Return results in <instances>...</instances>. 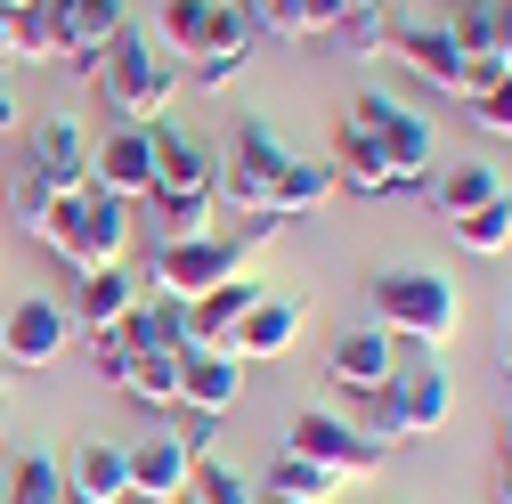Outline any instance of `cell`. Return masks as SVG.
<instances>
[{
    "instance_id": "1",
    "label": "cell",
    "mask_w": 512,
    "mask_h": 504,
    "mask_svg": "<svg viewBox=\"0 0 512 504\" xmlns=\"http://www.w3.org/2000/svg\"><path fill=\"white\" fill-rule=\"evenodd\" d=\"M252 41H261L252 0H155V49L212 90L252 66Z\"/></svg>"
},
{
    "instance_id": "2",
    "label": "cell",
    "mask_w": 512,
    "mask_h": 504,
    "mask_svg": "<svg viewBox=\"0 0 512 504\" xmlns=\"http://www.w3.org/2000/svg\"><path fill=\"white\" fill-rule=\"evenodd\" d=\"M57 261H66L74 277H90V269H106V261H122V252L139 244V212L131 204H114L106 187H57V204H49V220L33 228Z\"/></svg>"
},
{
    "instance_id": "3",
    "label": "cell",
    "mask_w": 512,
    "mask_h": 504,
    "mask_svg": "<svg viewBox=\"0 0 512 504\" xmlns=\"http://www.w3.org/2000/svg\"><path fill=\"white\" fill-rule=\"evenodd\" d=\"M366 309H374V326L391 334L399 350H423V358H439L447 342H456V285H447L439 269H382L374 285H366Z\"/></svg>"
},
{
    "instance_id": "4",
    "label": "cell",
    "mask_w": 512,
    "mask_h": 504,
    "mask_svg": "<svg viewBox=\"0 0 512 504\" xmlns=\"http://www.w3.org/2000/svg\"><path fill=\"white\" fill-rule=\"evenodd\" d=\"M447 415H456V383H447V366L439 358H407L399 350V366H391V383H382L374 399H366V439H382V448H399V439H431V431H447Z\"/></svg>"
},
{
    "instance_id": "5",
    "label": "cell",
    "mask_w": 512,
    "mask_h": 504,
    "mask_svg": "<svg viewBox=\"0 0 512 504\" xmlns=\"http://www.w3.org/2000/svg\"><path fill=\"white\" fill-rule=\"evenodd\" d=\"M98 90H106V106H114L122 122H163L171 98H179V66L155 49V33H131V25H122L114 49L98 57Z\"/></svg>"
},
{
    "instance_id": "6",
    "label": "cell",
    "mask_w": 512,
    "mask_h": 504,
    "mask_svg": "<svg viewBox=\"0 0 512 504\" xmlns=\"http://www.w3.org/2000/svg\"><path fill=\"white\" fill-rule=\"evenodd\" d=\"M244 261H252V244H244V236H228V228H212V236H187V244H155L147 285H155L163 301H204V293H212V285H228Z\"/></svg>"
},
{
    "instance_id": "7",
    "label": "cell",
    "mask_w": 512,
    "mask_h": 504,
    "mask_svg": "<svg viewBox=\"0 0 512 504\" xmlns=\"http://www.w3.org/2000/svg\"><path fill=\"white\" fill-rule=\"evenodd\" d=\"M285 448H293V456H309V464H326V472H342V480H366V472H382V456H391L382 439H366L350 415H326V407L293 415Z\"/></svg>"
},
{
    "instance_id": "8",
    "label": "cell",
    "mask_w": 512,
    "mask_h": 504,
    "mask_svg": "<svg viewBox=\"0 0 512 504\" xmlns=\"http://www.w3.org/2000/svg\"><path fill=\"white\" fill-rule=\"evenodd\" d=\"M66 350H74V309H66V301L25 293L9 318H0V358H9L17 374H49Z\"/></svg>"
},
{
    "instance_id": "9",
    "label": "cell",
    "mask_w": 512,
    "mask_h": 504,
    "mask_svg": "<svg viewBox=\"0 0 512 504\" xmlns=\"http://www.w3.org/2000/svg\"><path fill=\"white\" fill-rule=\"evenodd\" d=\"M196 456H204V431H155V439H131L122 464H131V496L147 504H179L187 480H196Z\"/></svg>"
},
{
    "instance_id": "10",
    "label": "cell",
    "mask_w": 512,
    "mask_h": 504,
    "mask_svg": "<svg viewBox=\"0 0 512 504\" xmlns=\"http://www.w3.org/2000/svg\"><path fill=\"white\" fill-rule=\"evenodd\" d=\"M301 326H309V301H301V293H261L212 350H228L236 366H252V358H285V350L301 342Z\"/></svg>"
},
{
    "instance_id": "11",
    "label": "cell",
    "mask_w": 512,
    "mask_h": 504,
    "mask_svg": "<svg viewBox=\"0 0 512 504\" xmlns=\"http://www.w3.org/2000/svg\"><path fill=\"white\" fill-rule=\"evenodd\" d=\"M90 187H106L114 204H147L155 196V147H147V122H114V131L90 147Z\"/></svg>"
},
{
    "instance_id": "12",
    "label": "cell",
    "mask_w": 512,
    "mask_h": 504,
    "mask_svg": "<svg viewBox=\"0 0 512 504\" xmlns=\"http://www.w3.org/2000/svg\"><path fill=\"white\" fill-rule=\"evenodd\" d=\"M350 122L391 155V171L399 179H415V171H431V122L415 114V106H399V98H382V90H366L358 106H350Z\"/></svg>"
},
{
    "instance_id": "13",
    "label": "cell",
    "mask_w": 512,
    "mask_h": 504,
    "mask_svg": "<svg viewBox=\"0 0 512 504\" xmlns=\"http://www.w3.org/2000/svg\"><path fill=\"white\" fill-rule=\"evenodd\" d=\"M391 57H399L415 82H431L447 98H472V66H464V49H456L447 25H391Z\"/></svg>"
},
{
    "instance_id": "14",
    "label": "cell",
    "mask_w": 512,
    "mask_h": 504,
    "mask_svg": "<svg viewBox=\"0 0 512 504\" xmlns=\"http://www.w3.org/2000/svg\"><path fill=\"white\" fill-rule=\"evenodd\" d=\"M244 399V366L228 358V350H212V342H187L179 350V407L196 415V423H212V415H228Z\"/></svg>"
},
{
    "instance_id": "15",
    "label": "cell",
    "mask_w": 512,
    "mask_h": 504,
    "mask_svg": "<svg viewBox=\"0 0 512 504\" xmlns=\"http://www.w3.org/2000/svg\"><path fill=\"white\" fill-rule=\"evenodd\" d=\"M391 366H399V342H391V334H382V326H350V334L326 350V383L366 407L382 383H391Z\"/></svg>"
},
{
    "instance_id": "16",
    "label": "cell",
    "mask_w": 512,
    "mask_h": 504,
    "mask_svg": "<svg viewBox=\"0 0 512 504\" xmlns=\"http://www.w3.org/2000/svg\"><path fill=\"white\" fill-rule=\"evenodd\" d=\"M147 147H155V196L147 204H187V196H212V155L179 131V122H147Z\"/></svg>"
},
{
    "instance_id": "17",
    "label": "cell",
    "mask_w": 512,
    "mask_h": 504,
    "mask_svg": "<svg viewBox=\"0 0 512 504\" xmlns=\"http://www.w3.org/2000/svg\"><path fill=\"white\" fill-rule=\"evenodd\" d=\"M49 17H57V49H66V66L74 74H98V57L122 33V0H49Z\"/></svg>"
},
{
    "instance_id": "18",
    "label": "cell",
    "mask_w": 512,
    "mask_h": 504,
    "mask_svg": "<svg viewBox=\"0 0 512 504\" xmlns=\"http://www.w3.org/2000/svg\"><path fill=\"white\" fill-rule=\"evenodd\" d=\"M139 293H147V285H139V269H131V261L90 269V277H82V301H74V326H82L90 342H98V334H114V326L139 309Z\"/></svg>"
},
{
    "instance_id": "19",
    "label": "cell",
    "mask_w": 512,
    "mask_h": 504,
    "mask_svg": "<svg viewBox=\"0 0 512 504\" xmlns=\"http://www.w3.org/2000/svg\"><path fill=\"white\" fill-rule=\"evenodd\" d=\"M66 504H131V464L114 439H82L66 456Z\"/></svg>"
},
{
    "instance_id": "20",
    "label": "cell",
    "mask_w": 512,
    "mask_h": 504,
    "mask_svg": "<svg viewBox=\"0 0 512 504\" xmlns=\"http://www.w3.org/2000/svg\"><path fill=\"white\" fill-rule=\"evenodd\" d=\"M25 163H33L49 187H82V179H90V139L74 131L66 114H41L33 139H25Z\"/></svg>"
},
{
    "instance_id": "21",
    "label": "cell",
    "mask_w": 512,
    "mask_h": 504,
    "mask_svg": "<svg viewBox=\"0 0 512 504\" xmlns=\"http://www.w3.org/2000/svg\"><path fill=\"white\" fill-rule=\"evenodd\" d=\"M326 171H334V187H350V196H391V187H399L391 155H382L350 114H342V131H334V163H326Z\"/></svg>"
},
{
    "instance_id": "22",
    "label": "cell",
    "mask_w": 512,
    "mask_h": 504,
    "mask_svg": "<svg viewBox=\"0 0 512 504\" xmlns=\"http://www.w3.org/2000/svg\"><path fill=\"white\" fill-rule=\"evenodd\" d=\"M261 293H269L261 277H252V269H236V277H228V285H212L204 301H179V326H187V342H220V334H228V326H236V318H244V309L261 301Z\"/></svg>"
},
{
    "instance_id": "23",
    "label": "cell",
    "mask_w": 512,
    "mask_h": 504,
    "mask_svg": "<svg viewBox=\"0 0 512 504\" xmlns=\"http://www.w3.org/2000/svg\"><path fill=\"white\" fill-rule=\"evenodd\" d=\"M342 17H350V0H252V25H269L285 41H326V33H342Z\"/></svg>"
},
{
    "instance_id": "24",
    "label": "cell",
    "mask_w": 512,
    "mask_h": 504,
    "mask_svg": "<svg viewBox=\"0 0 512 504\" xmlns=\"http://www.w3.org/2000/svg\"><path fill=\"white\" fill-rule=\"evenodd\" d=\"M496 196H512L496 163H447V171L431 179V204H439L447 220H464V212H480V204H496Z\"/></svg>"
},
{
    "instance_id": "25",
    "label": "cell",
    "mask_w": 512,
    "mask_h": 504,
    "mask_svg": "<svg viewBox=\"0 0 512 504\" xmlns=\"http://www.w3.org/2000/svg\"><path fill=\"white\" fill-rule=\"evenodd\" d=\"M0 504H66V464H57L49 448L9 456V472H0Z\"/></svg>"
},
{
    "instance_id": "26",
    "label": "cell",
    "mask_w": 512,
    "mask_h": 504,
    "mask_svg": "<svg viewBox=\"0 0 512 504\" xmlns=\"http://www.w3.org/2000/svg\"><path fill=\"white\" fill-rule=\"evenodd\" d=\"M114 391H131L139 407H179V350H131Z\"/></svg>"
},
{
    "instance_id": "27",
    "label": "cell",
    "mask_w": 512,
    "mask_h": 504,
    "mask_svg": "<svg viewBox=\"0 0 512 504\" xmlns=\"http://www.w3.org/2000/svg\"><path fill=\"white\" fill-rule=\"evenodd\" d=\"M122 334V350H187V326H179V301H163V293H139V309L114 326Z\"/></svg>"
},
{
    "instance_id": "28",
    "label": "cell",
    "mask_w": 512,
    "mask_h": 504,
    "mask_svg": "<svg viewBox=\"0 0 512 504\" xmlns=\"http://www.w3.org/2000/svg\"><path fill=\"white\" fill-rule=\"evenodd\" d=\"M326 196H334V171L285 155V171H277V187H269V212H277V220H301V212H317Z\"/></svg>"
},
{
    "instance_id": "29",
    "label": "cell",
    "mask_w": 512,
    "mask_h": 504,
    "mask_svg": "<svg viewBox=\"0 0 512 504\" xmlns=\"http://www.w3.org/2000/svg\"><path fill=\"white\" fill-rule=\"evenodd\" d=\"M9 66H66V49H57V17H49V0H25V9H17V41H9Z\"/></svg>"
},
{
    "instance_id": "30",
    "label": "cell",
    "mask_w": 512,
    "mask_h": 504,
    "mask_svg": "<svg viewBox=\"0 0 512 504\" xmlns=\"http://www.w3.org/2000/svg\"><path fill=\"white\" fill-rule=\"evenodd\" d=\"M447 228H456V244L472 252V261H496V252L512 244V196H496V204H480L464 220H447Z\"/></svg>"
},
{
    "instance_id": "31",
    "label": "cell",
    "mask_w": 512,
    "mask_h": 504,
    "mask_svg": "<svg viewBox=\"0 0 512 504\" xmlns=\"http://www.w3.org/2000/svg\"><path fill=\"white\" fill-rule=\"evenodd\" d=\"M147 228H155V244L212 236V228H220V204H212V196H187V204H147Z\"/></svg>"
},
{
    "instance_id": "32",
    "label": "cell",
    "mask_w": 512,
    "mask_h": 504,
    "mask_svg": "<svg viewBox=\"0 0 512 504\" xmlns=\"http://www.w3.org/2000/svg\"><path fill=\"white\" fill-rule=\"evenodd\" d=\"M269 488H285V496H301V504H334V496H342L350 480H342V472H326V464H309V456H293V448H285V456H277V472H269Z\"/></svg>"
},
{
    "instance_id": "33",
    "label": "cell",
    "mask_w": 512,
    "mask_h": 504,
    "mask_svg": "<svg viewBox=\"0 0 512 504\" xmlns=\"http://www.w3.org/2000/svg\"><path fill=\"white\" fill-rule=\"evenodd\" d=\"M187 504H252V480L236 464H212L196 456V480H187Z\"/></svg>"
},
{
    "instance_id": "34",
    "label": "cell",
    "mask_w": 512,
    "mask_h": 504,
    "mask_svg": "<svg viewBox=\"0 0 512 504\" xmlns=\"http://www.w3.org/2000/svg\"><path fill=\"white\" fill-rule=\"evenodd\" d=\"M464 106H472V122H480L488 139H512V74H496V82H480V90H472Z\"/></svg>"
},
{
    "instance_id": "35",
    "label": "cell",
    "mask_w": 512,
    "mask_h": 504,
    "mask_svg": "<svg viewBox=\"0 0 512 504\" xmlns=\"http://www.w3.org/2000/svg\"><path fill=\"white\" fill-rule=\"evenodd\" d=\"M49 204H57V187H49V179L25 163V171H17V187H9V212H17L25 228H41V220H49Z\"/></svg>"
},
{
    "instance_id": "36",
    "label": "cell",
    "mask_w": 512,
    "mask_h": 504,
    "mask_svg": "<svg viewBox=\"0 0 512 504\" xmlns=\"http://www.w3.org/2000/svg\"><path fill=\"white\" fill-rule=\"evenodd\" d=\"M488 496H496V504H512V448L496 456V472H488Z\"/></svg>"
},
{
    "instance_id": "37",
    "label": "cell",
    "mask_w": 512,
    "mask_h": 504,
    "mask_svg": "<svg viewBox=\"0 0 512 504\" xmlns=\"http://www.w3.org/2000/svg\"><path fill=\"white\" fill-rule=\"evenodd\" d=\"M9 41H17V9L0 0V66H9Z\"/></svg>"
},
{
    "instance_id": "38",
    "label": "cell",
    "mask_w": 512,
    "mask_h": 504,
    "mask_svg": "<svg viewBox=\"0 0 512 504\" xmlns=\"http://www.w3.org/2000/svg\"><path fill=\"white\" fill-rule=\"evenodd\" d=\"M9 131H17V98L0 90V139H9Z\"/></svg>"
},
{
    "instance_id": "39",
    "label": "cell",
    "mask_w": 512,
    "mask_h": 504,
    "mask_svg": "<svg viewBox=\"0 0 512 504\" xmlns=\"http://www.w3.org/2000/svg\"><path fill=\"white\" fill-rule=\"evenodd\" d=\"M252 504H301V496H285V488H252Z\"/></svg>"
},
{
    "instance_id": "40",
    "label": "cell",
    "mask_w": 512,
    "mask_h": 504,
    "mask_svg": "<svg viewBox=\"0 0 512 504\" xmlns=\"http://www.w3.org/2000/svg\"><path fill=\"white\" fill-rule=\"evenodd\" d=\"M504 374H512V309H504Z\"/></svg>"
},
{
    "instance_id": "41",
    "label": "cell",
    "mask_w": 512,
    "mask_h": 504,
    "mask_svg": "<svg viewBox=\"0 0 512 504\" xmlns=\"http://www.w3.org/2000/svg\"><path fill=\"white\" fill-rule=\"evenodd\" d=\"M0 415H9V358H0Z\"/></svg>"
},
{
    "instance_id": "42",
    "label": "cell",
    "mask_w": 512,
    "mask_h": 504,
    "mask_svg": "<svg viewBox=\"0 0 512 504\" xmlns=\"http://www.w3.org/2000/svg\"><path fill=\"white\" fill-rule=\"evenodd\" d=\"M9 9H25V0H9Z\"/></svg>"
},
{
    "instance_id": "43",
    "label": "cell",
    "mask_w": 512,
    "mask_h": 504,
    "mask_svg": "<svg viewBox=\"0 0 512 504\" xmlns=\"http://www.w3.org/2000/svg\"><path fill=\"white\" fill-rule=\"evenodd\" d=\"M504 448H512V439H504Z\"/></svg>"
},
{
    "instance_id": "44",
    "label": "cell",
    "mask_w": 512,
    "mask_h": 504,
    "mask_svg": "<svg viewBox=\"0 0 512 504\" xmlns=\"http://www.w3.org/2000/svg\"><path fill=\"white\" fill-rule=\"evenodd\" d=\"M179 504H187V496H179Z\"/></svg>"
}]
</instances>
